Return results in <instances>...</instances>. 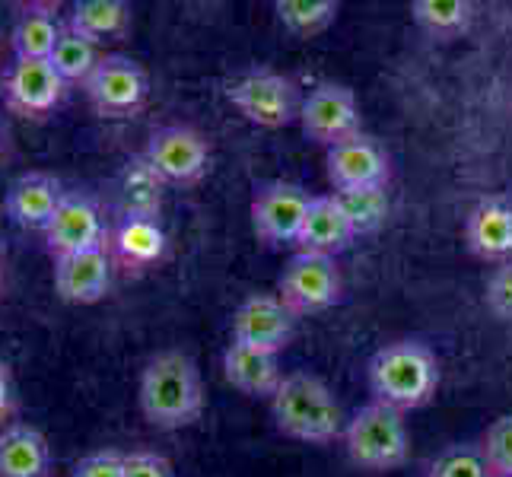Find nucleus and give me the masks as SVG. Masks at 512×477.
Returning <instances> with one entry per match:
<instances>
[{"instance_id":"nucleus-19","label":"nucleus","mask_w":512,"mask_h":477,"mask_svg":"<svg viewBox=\"0 0 512 477\" xmlns=\"http://www.w3.org/2000/svg\"><path fill=\"white\" fill-rule=\"evenodd\" d=\"M465 242L484 261L512 258V204L500 198L481 201L465 220Z\"/></svg>"},{"instance_id":"nucleus-26","label":"nucleus","mask_w":512,"mask_h":477,"mask_svg":"<svg viewBox=\"0 0 512 477\" xmlns=\"http://www.w3.org/2000/svg\"><path fill=\"white\" fill-rule=\"evenodd\" d=\"M411 16L423 32L436 39H455L471 26L474 7L468 0H414Z\"/></svg>"},{"instance_id":"nucleus-21","label":"nucleus","mask_w":512,"mask_h":477,"mask_svg":"<svg viewBox=\"0 0 512 477\" xmlns=\"http://www.w3.org/2000/svg\"><path fill=\"white\" fill-rule=\"evenodd\" d=\"M51 449L42 430L10 423L0 430V477H48Z\"/></svg>"},{"instance_id":"nucleus-17","label":"nucleus","mask_w":512,"mask_h":477,"mask_svg":"<svg viewBox=\"0 0 512 477\" xmlns=\"http://www.w3.org/2000/svg\"><path fill=\"white\" fill-rule=\"evenodd\" d=\"M223 376L229 385L239 388L242 395H252V398H274L280 382H284L277 353L258 350L239 341H233L223 353Z\"/></svg>"},{"instance_id":"nucleus-4","label":"nucleus","mask_w":512,"mask_h":477,"mask_svg":"<svg viewBox=\"0 0 512 477\" xmlns=\"http://www.w3.org/2000/svg\"><path fill=\"white\" fill-rule=\"evenodd\" d=\"M344 446L353 465L366 471H392L408 458V423L401 411L382 401H369L347 420Z\"/></svg>"},{"instance_id":"nucleus-1","label":"nucleus","mask_w":512,"mask_h":477,"mask_svg":"<svg viewBox=\"0 0 512 477\" xmlns=\"http://www.w3.org/2000/svg\"><path fill=\"white\" fill-rule=\"evenodd\" d=\"M140 411L156 430H185L204 414V385L194 360L182 350H163L140 373Z\"/></svg>"},{"instance_id":"nucleus-10","label":"nucleus","mask_w":512,"mask_h":477,"mask_svg":"<svg viewBox=\"0 0 512 477\" xmlns=\"http://www.w3.org/2000/svg\"><path fill=\"white\" fill-rule=\"evenodd\" d=\"M299 125L303 134L312 137L322 147H338L344 140L360 134V105L353 90L341 83H319L315 90L303 99L299 109Z\"/></svg>"},{"instance_id":"nucleus-14","label":"nucleus","mask_w":512,"mask_h":477,"mask_svg":"<svg viewBox=\"0 0 512 477\" xmlns=\"http://www.w3.org/2000/svg\"><path fill=\"white\" fill-rule=\"evenodd\" d=\"M55 290L64 303L93 306L112 290V255L109 249H90L55 258Z\"/></svg>"},{"instance_id":"nucleus-33","label":"nucleus","mask_w":512,"mask_h":477,"mask_svg":"<svg viewBox=\"0 0 512 477\" xmlns=\"http://www.w3.org/2000/svg\"><path fill=\"white\" fill-rule=\"evenodd\" d=\"M125 477H175L172 465L156 452H128L125 455Z\"/></svg>"},{"instance_id":"nucleus-7","label":"nucleus","mask_w":512,"mask_h":477,"mask_svg":"<svg viewBox=\"0 0 512 477\" xmlns=\"http://www.w3.org/2000/svg\"><path fill=\"white\" fill-rule=\"evenodd\" d=\"M0 96L7 109L23 118L51 115L67 96V83L51 61L13 58L0 74Z\"/></svg>"},{"instance_id":"nucleus-6","label":"nucleus","mask_w":512,"mask_h":477,"mask_svg":"<svg viewBox=\"0 0 512 477\" xmlns=\"http://www.w3.org/2000/svg\"><path fill=\"white\" fill-rule=\"evenodd\" d=\"M83 93L90 99L93 112L102 118H131L144 109L150 96L147 70L125 55H102L90 80L83 83Z\"/></svg>"},{"instance_id":"nucleus-29","label":"nucleus","mask_w":512,"mask_h":477,"mask_svg":"<svg viewBox=\"0 0 512 477\" xmlns=\"http://www.w3.org/2000/svg\"><path fill=\"white\" fill-rule=\"evenodd\" d=\"M481 455L493 477H512V414L490 423L481 443Z\"/></svg>"},{"instance_id":"nucleus-25","label":"nucleus","mask_w":512,"mask_h":477,"mask_svg":"<svg viewBox=\"0 0 512 477\" xmlns=\"http://www.w3.org/2000/svg\"><path fill=\"white\" fill-rule=\"evenodd\" d=\"M334 201L341 204L344 217L353 229V236H369L388 220V194L385 185L369 188H344L334 191Z\"/></svg>"},{"instance_id":"nucleus-16","label":"nucleus","mask_w":512,"mask_h":477,"mask_svg":"<svg viewBox=\"0 0 512 477\" xmlns=\"http://www.w3.org/2000/svg\"><path fill=\"white\" fill-rule=\"evenodd\" d=\"M328 179L338 191L385 185L388 156L373 137L357 134V137H350V140H344V144L328 150Z\"/></svg>"},{"instance_id":"nucleus-12","label":"nucleus","mask_w":512,"mask_h":477,"mask_svg":"<svg viewBox=\"0 0 512 477\" xmlns=\"http://www.w3.org/2000/svg\"><path fill=\"white\" fill-rule=\"evenodd\" d=\"M312 198L290 182H274L261 188L252 201V226L255 233L271 245H296L299 229L306 223Z\"/></svg>"},{"instance_id":"nucleus-18","label":"nucleus","mask_w":512,"mask_h":477,"mask_svg":"<svg viewBox=\"0 0 512 477\" xmlns=\"http://www.w3.org/2000/svg\"><path fill=\"white\" fill-rule=\"evenodd\" d=\"M357 239L353 229L344 217L341 204L334 201V194H325V198H312L306 223L299 229L296 249L303 255H322V258H334L338 252H344L347 245Z\"/></svg>"},{"instance_id":"nucleus-13","label":"nucleus","mask_w":512,"mask_h":477,"mask_svg":"<svg viewBox=\"0 0 512 477\" xmlns=\"http://www.w3.org/2000/svg\"><path fill=\"white\" fill-rule=\"evenodd\" d=\"M293 328L296 315L284 306V299L268 293L249 296L233 315V341L268 353L284 350L293 338Z\"/></svg>"},{"instance_id":"nucleus-8","label":"nucleus","mask_w":512,"mask_h":477,"mask_svg":"<svg viewBox=\"0 0 512 477\" xmlns=\"http://www.w3.org/2000/svg\"><path fill=\"white\" fill-rule=\"evenodd\" d=\"M144 159L166 185H194L210 166V147L201 131L188 125H166L147 140Z\"/></svg>"},{"instance_id":"nucleus-35","label":"nucleus","mask_w":512,"mask_h":477,"mask_svg":"<svg viewBox=\"0 0 512 477\" xmlns=\"http://www.w3.org/2000/svg\"><path fill=\"white\" fill-rule=\"evenodd\" d=\"M0 287H4V258H0Z\"/></svg>"},{"instance_id":"nucleus-31","label":"nucleus","mask_w":512,"mask_h":477,"mask_svg":"<svg viewBox=\"0 0 512 477\" xmlns=\"http://www.w3.org/2000/svg\"><path fill=\"white\" fill-rule=\"evenodd\" d=\"M487 306L497 318L512 322V261H503L487 280Z\"/></svg>"},{"instance_id":"nucleus-3","label":"nucleus","mask_w":512,"mask_h":477,"mask_svg":"<svg viewBox=\"0 0 512 477\" xmlns=\"http://www.w3.org/2000/svg\"><path fill=\"white\" fill-rule=\"evenodd\" d=\"M369 385L376 401L395 411L423 408L439 388V363L420 341H395L382 347L369 363Z\"/></svg>"},{"instance_id":"nucleus-23","label":"nucleus","mask_w":512,"mask_h":477,"mask_svg":"<svg viewBox=\"0 0 512 477\" xmlns=\"http://www.w3.org/2000/svg\"><path fill=\"white\" fill-rule=\"evenodd\" d=\"M67 29L90 42H112L121 39L131 26V7L125 0H80L74 10L67 13Z\"/></svg>"},{"instance_id":"nucleus-32","label":"nucleus","mask_w":512,"mask_h":477,"mask_svg":"<svg viewBox=\"0 0 512 477\" xmlns=\"http://www.w3.org/2000/svg\"><path fill=\"white\" fill-rule=\"evenodd\" d=\"M70 477H125V455L115 449L90 452L86 458H80Z\"/></svg>"},{"instance_id":"nucleus-20","label":"nucleus","mask_w":512,"mask_h":477,"mask_svg":"<svg viewBox=\"0 0 512 477\" xmlns=\"http://www.w3.org/2000/svg\"><path fill=\"white\" fill-rule=\"evenodd\" d=\"M61 32H64V23L58 20L55 4H39V0H35V4H23L10 29L13 58L48 61L61 39Z\"/></svg>"},{"instance_id":"nucleus-11","label":"nucleus","mask_w":512,"mask_h":477,"mask_svg":"<svg viewBox=\"0 0 512 477\" xmlns=\"http://www.w3.org/2000/svg\"><path fill=\"white\" fill-rule=\"evenodd\" d=\"M42 236H45V249L55 258H64V255L102 249L105 239H109V229H105L96 198H90L86 191H67Z\"/></svg>"},{"instance_id":"nucleus-30","label":"nucleus","mask_w":512,"mask_h":477,"mask_svg":"<svg viewBox=\"0 0 512 477\" xmlns=\"http://www.w3.org/2000/svg\"><path fill=\"white\" fill-rule=\"evenodd\" d=\"M430 477H490L481 449L471 446H452L443 455H436L430 465Z\"/></svg>"},{"instance_id":"nucleus-2","label":"nucleus","mask_w":512,"mask_h":477,"mask_svg":"<svg viewBox=\"0 0 512 477\" xmlns=\"http://www.w3.org/2000/svg\"><path fill=\"white\" fill-rule=\"evenodd\" d=\"M271 414L284 436L315 446L334 443L347 427L334 392L319 376L306 373V369L284 376V382H280L271 398Z\"/></svg>"},{"instance_id":"nucleus-22","label":"nucleus","mask_w":512,"mask_h":477,"mask_svg":"<svg viewBox=\"0 0 512 477\" xmlns=\"http://www.w3.org/2000/svg\"><path fill=\"white\" fill-rule=\"evenodd\" d=\"M112 245H115V258L131 271H144L160 264L166 255V233L163 226L156 223V217H121L115 233H112Z\"/></svg>"},{"instance_id":"nucleus-34","label":"nucleus","mask_w":512,"mask_h":477,"mask_svg":"<svg viewBox=\"0 0 512 477\" xmlns=\"http://www.w3.org/2000/svg\"><path fill=\"white\" fill-rule=\"evenodd\" d=\"M13 414H16V382L10 366L0 360V430L10 427Z\"/></svg>"},{"instance_id":"nucleus-5","label":"nucleus","mask_w":512,"mask_h":477,"mask_svg":"<svg viewBox=\"0 0 512 477\" xmlns=\"http://www.w3.org/2000/svg\"><path fill=\"white\" fill-rule=\"evenodd\" d=\"M229 105L258 128H284L299 118L303 99L296 83L277 70H245L226 83Z\"/></svg>"},{"instance_id":"nucleus-24","label":"nucleus","mask_w":512,"mask_h":477,"mask_svg":"<svg viewBox=\"0 0 512 477\" xmlns=\"http://www.w3.org/2000/svg\"><path fill=\"white\" fill-rule=\"evenodd\" d=\"M163 179L150 169L144 156L125 166L118 182L121 217H156L163 204Z\"/></svg>"},{"instance_id":"nucleus-27","label":"nucleus","mask_w":512,"mask_h":477,"mask_svg":"<svg viewBox=\"0 0 512 477\" xmlns=\"http://www.w3.org/2000/svg\"><path fill=\"white\" fill-rule=\"evenodd\" d=\"M51 64H55V70L61 74V80L70 86V83H86L90 80V74L96 70V64L102 61L99 55V45L90 42V39H83V35H77L74 29H67L61 32V39L55 45V51H51Z\"/></svg>"},{"instance_id":"nucleus-36","label":"nucleus","mask_w":512,"mask_h":477,"mask_svg":"<svg viewBox=\"0 0 512 477\" xmlns=\"http://www.w3.org/2000/svg\"><path fill=\"white\" fill-rule=\"evenodd\" d=\"M490 477H493V474H490Z\"/></svg>"},{"instance_id":"nucleus-28","label":"nucleus","mask_w":512,"mask_h":477,"mask_svg":"<svg viewBox=\"0 0 512 477\" xmlns=\"http://www.w3.org/2000/svg\"><path fill=\"white\" fill-rule=\"evenodd\" d=\"M274 10L284 29L299 35V39L325 32L334 23V16H338V4L334 0H277Z\"/></svg>"},{"instance_id":"nucleus-9","label":"nucleus","mask_w":512,"mask_h":477,"mask_svg":"<svg viewBox=\"0 0 512 477\" xmlns=\"http://www.w3.org/2000/svg\"><path fill=\"white\" fill-rule=\"evenodd\" d=\"M280 299L293 315L325 312L341 299V271L334 258L293 255L280 274Z\"/></svg>"},{"instance_id":"nucleus-15","label":"nucleus","mask_w":512,"mask_h":477,"mask_svg":"<svg viewBox=\"0 0 512 477\" xmlns=\"http://www.w3.org/2000/svg\"><path fill=\"white\" fill-rule=\"evenodd\" d=\"M64 185L51 172H26L20 175L4 198V210L10 223L20 229H32V233H45V226L55 217L58 204L64 201Z\"/></svg>"}]
</instances>
